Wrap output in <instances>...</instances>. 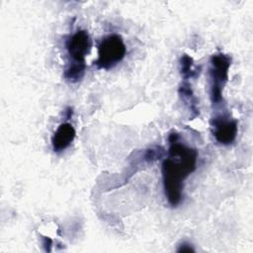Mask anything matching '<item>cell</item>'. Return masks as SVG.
Returning a JSON list of instances; mask_svg holds the SVG:
<instances>
[{
	"label": "cell",
	"instance_id": "5b68a950",
	"mask_svg": "<svg viewBox=\"0 0 253 253\" xmlns=\"http://www.w3.org/2000/svg\"><path fill=\"white\" fill-rule=\"evenodd\" d=\"M212 134L215 140L222 145H229L234 142L238 132V123L234 119L219 115L211 120Z\"/></svg>",
	"mask_w": 253,
	"mask_h": 253
},
{
	"label": "cell",
	"instance_id": "30bf717a",
	"mask_svg": "<svg viewBox=\"0 0 253 253\" xmlns=\"http://www.w3.org/2000/svg\"><path fill=\"white\" fill-rule=\"evenodd\" d=\"M42 245L44 247V250L46 252H50L51 251V246H52V240L47 237V236H43L42 238Z\"/></svg>",
	"mask_w": 253,
	"mask_h": 253
},
{
	"label": "cell",
	"instance_id": "277c9868",
	"mask_svg": "<svg viewBox=\"0 0 253 253\" xmlns=\"http://www.w3.org/2000/svg\"><path fill=\"white\" fill-rule=\"evenodd\" d=\"M69 58L67 65H86L85 58L92 47V40L85 30H78L65 42Z\"/></svg>",
	"mask_w": 253,
	"mask_h": 253
},
{
	"label": "cell",
	"instance_id": "6da1fadb",
	"mask_svg": "<svg viewBox=\"0 0 253 253\" xmlns=\"http://www.w3.org/2000/svg\"><path fill=\"white\" fill-rule=\"evenodd\" d=\"M169 156L161 166L164 195L172 208L178 207L183 201L185 180L197 168L199 152L180 141L179 134L171 131L168 136Z\"/></svg>",
	"mask_w": 253,
	"mask_h": 253
},
{
	"label": "cell",
	"instance_id": "52a82bcc",
	"mask_svg": "<svg viewBox=\"0 0 253 253\" xmlns=\"http://www.w3.org/2000/svg\"><path fill=\"white\" fill-rule=\"evenodd\" d=\"M178 93H179L181 99L187 105V108L191 112L190 120H193L196 117H198L200 115V110L198 107V99L196 98V96L193 92L191 84L188 81H183L179 86Z\"/></svg>",
	"mask_w": 253,
	"mask_h": 253
},
{
	"label": "cell",
	"instance_id": "3957f363",
	"mask_svg": "<svg viewBox=\"0 0 253 253\" xmlns=\"http://www.w3.org/2000/svg\"><path fill=\"white\" fill-rule=\"evenodd\" d=\"M126 53V46L120 35L105 37L98 45V57L94 61L99 69H111L121 62Z\"/></svg>",
	"mask_w": 253,
	"mask_h": 253
},
{
	"label": "cell",
	"instance_id": "9c48e42d",
	"mask_svg": "<svg viewBox=\"0 0 253 253\" xmlns=\"http://www.w3.org/2000/svg\"><path fill=\"white\" fill-rule=\"evenodd\" d=\"M177 252H195V249L193 248V246L190 243L183 242L179 245Z\"/></svg>",
	"mask_w": 253,
	"mask_h": 253
},
{
	"label": "cell",
	"instance_id": "7a4b0ae2",
	"mask_svg": "<svg viewBox=\"0 0 253 253\" xmlns=\"http://www.w3.org/2000/svg\"><path fill=\"white\" fill-rule=\"evenodd\" d=\"M211 78V101L212 105L223 102L222 91L228 80V71L231 65V57L228 54L218 52L211 56L210 60Z\"/></svg>",
	"mask_w": 253,
	"mask_h": 253
},
{
	"label": "cell",
	"instance_id": "8992f818",
	"mask_svg": "<svg viewBox=\"0 0 253 253\" xmlns=\"http://www.w3.org/2000/svg\"><path fill=\"white\" fill-rule=\"evenodd\" d=\"M75 135L76 131L71 124H60L51 137L52 150L56 153L62 152L73 142Z\"/></svg>",
	"mask_w": 253,
	"mask_h": 253
},
{
	"label": "cell",
	"instance_id": "ba28073f",
	"mask_svg": "<svg viewBox=\"0 0 253 253\" xmlns=\"http://www.w3.org/2000/svg\"><path fill=\"white\" fill-rule=\"evenodd\" d=\"M194 60L188 54H183L179 60V70L180 74L183 77L184 81H187L190 78H194L199 76L200 71L197 69H193Z\"/></svg>",
	"mask_w": 253,
	"mask_h": 253
}]
</instances>
